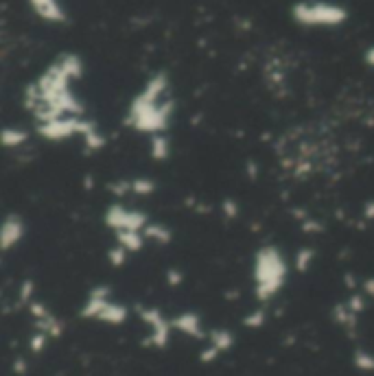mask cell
I'll return each instance as SVG.
<instances>
[{
	"mask_svg": "<svg viewBox=\"0 0 374 376\" xmlns=\"http://www.w3.org/2000/svg\"><path fill=\"white\" fill-rule=\"evenodd\" d=\"M83 77V62L77 53H62L44 68L24 90V108L35 125L64 116H86V105L74 92Z\"/></svg>",
	"mask_w": 374,
	"mask_h": 376,
	"instance_id": "6da1fadb",
	"label": "cell"
},
{
	"mask_svg": "<svg viewBox=\"0 0 374 376\" xmlns=\"http://www.w3.org/2000/svg\"><path fill=\"white\" fill-rule=\"evenodd\" d=\"M175 114L171 79L167 72H154L127 105L125 125L145 136L167 133Z\"/></svg>",
	"mask_w": 374,
	"mask_h": 376,
	"instance_id": "7a4b0ae2",
	"label": "cell"
},
{
	"mask_svg": "<svg viewBox=\"0 0 374 376\" xmlns=\"http://www.w3.org/2000/svg\"><path fill=\"white\" fill-rule=\"evenodd\" d=\"M289 278V265L280 247L267 243L261 245L252 261V282H254V297L259 302H269L282 289Z\"/></svg>",
	"mask_w": 374,
	"mask_h": 376,
	"instance_id": "3957f363",
	"label": "cell"
},
{
	"mask_svg": "<svg viewBox=\"0 0 374 376\" xmlns=\"http://www.w3.org/2000/svg\"><path fill=\"white\" fill-rule=\"evenodd\" d=\"M35 133L49 142H66L72 138H79L86 147V152L90 154H97L108 145L106 133L88 116H64L51 120V123H40L35 125Z\"/></svg>",
	"mask_w": 374,
	"mask_h": 376,
	"instance_id": "277c9868",
	"label": "cell"
},
{
	"mask_svg": "<svg viewBox=\"0 0 374 376\" xmlns=\"http://www.w3.org/2000/svg\"><path fill=\"white\" fill-rule=\"evenodd\" d=\"M348 9L331 0H300L291 5V20L304 28H337L348 22Z\"/></svg>",
	"mask_w": 374,
	"mask_h": 376,
	"instance_id": "5b68a950",
	"label": "cell"
},
{
	"mask_svg": "<svg viewBox=\"0 0 374 376\" xmlns=\"http://www.w3.org/2000/svg\"><path fill=\"white\" fill-rule=\"evenodd\" d=\"M79 315L83 320L101 322V324H108V326H121L127 322L129 311L121 302H116L108 287H95V289L88 291Z\"/></svg>",
	"mask_w": 374,
	"mask_h": 376,
	"instance_id": "8992f818",
	"label": "cell"
},
{
	"mask_svg": "<svg viewBox=\"0 0 374 376\" xmlns=\"http://www.w3.org/2000/svg\"><path fill=\"white\" fill-rule=\"evenodd\" d=\"M149 221L152 219H149L147 213H143V210L123 206L118 202L108 206L106 213H103V223H106V228H110L114 234H118V232H143Z\"/></svg>",
	"mask_w": 374,
	"mask_h": 376,
	"instance_id": "52a82bcc",
	"label": "cell"
},
{
	"mask_svg": "<svg viewBox=\"0 0 374 376\" xmlns=\"http://www.w3.org/2000/svg\"><path fill=\"white\" fill-rule=\"evenodd\" d=\"M138 318L143 320V324L149 330L147 343L154 345L158 350L167 348L171 341V335H173V320L164 318V313L156 306H138Z\"/></svg>",
	"mask_w": 374,
	"mask_h": 376,
	"instance_id": "ba28073f",
	"label": "cell"
},
{
	"mask_svg": "<svg viewBox=\"0 0 374 376\" xmlns=\"http://www.w3.org/2000/svg\"><path fill=\"white\" fill-rule=\"evenodd\" d=\"M26 236V223L22 219V215L18 213H9L3 219V225H0V250L5 254L11 252L13 247H18Z\"/></svg>",
	"mask_w": 374,
	"mask_h": 376,
	"instance_id": "9c48e42d",
	"label": "cell"
},
{
	"mask_svg": "<svg viewBox=\"0 0 374 376\" xmlns=\"http://www.w3.org/2000/svg\"><path fill=\"white\" fill-rule=\"evenodd\" d=\"M26 309L31 311L33 322H35V330H40V333L49 335V337H53V339L64 333V324H62V320H59L57 315H55L47 304L40 302V300H33V302L29 304Z\"/></svg>",
	"mask_w": 374,
	"mask_h": 376,
	"instance_id": "30bf717a",
	"label": "cell"
},
{
	"mask_svg": "<svg viewBox=\"0 0 374 376\" xmlns=\"http://www.w3.org/2000/svg\"><path fill=\"white\" fill-rule=\"evenodd\" d=\"M206 341H208V345L200 354L202 363H211V361L219 359L223 352L232 350V345H234L236 339H234V333L228 328H213L211 333H208Z\"/></svg>",
	"mask_w": 374,
	"mask_h": 376,
	"instance_id": "8fae6325",
	"label": "cell"
},
{
	"mask_svg": "<svg viewBox=\"0 0 374 376\" xmlns=\"http://www.w3.org/2000/svg\"><path fill=\"white\" fill-rule=\"evenodd\" d=\"M158 184L152 177H131V179H118L110 184V193L116 197H125V195H136V197H147L154 195Z\"/></svg>",
	"mask_w": 374,
	"mask_h": 376,
	"instance_id": "7c38bea8",
	"label": "cell"
},
{
	"mask_svg": "<svg viewBox=\"0 0 374 376\" xmlns=\"http://www.w3.org/2000/svg\"><path fill=\"white\" fill-rule=\"evenodd\" d=\"M173 330L179 335H184L188 339H206L208 333H206V328H204V322H202V315L195 313V311H182V313H177L175 318H173Z\"/></svg>",
	"mask_w": 374,
	"mask_h": 376,
	"instance_id": "4fadbf2b",
	"label": "cell"
},
{
	"mask_svg": "<svg viewBox=\"0 0 374 376\" xmlns=\"http://www.w3.org/2000/svg\"><path fill=\"white\" fill-rule=\"evenodd\" d=\"M364 309H366V297L361 293H355V295H350V300L339 302L333 309V320L343 328H355L357 318L364 313Z\"/></svg>",
	"mask_w": 374,
	"mask_h": 376,
	"instance_id": "5bb4252c",
	"label": "cell"
},
{
	"mask_svg": "<svg viewBox=\"0 0 374 376\" xmlns=\"http://www.w3.org/2000/svg\"><path fill=\"white\" fill-rule=\"evenodd\" d=\"M26 5L40 20L49 24H64L68 20L62 0H26Z\"/></svg>",
	"mask_w": 374,
	"mask_h": 376,
	"instance_id": "9a60e30c",
	"label": "cell"
},
{
	"mask_svg": "<svg viewBox=\"0 0 374 376\" xmlns=\"http://www.w3.org/2000/svg\"><path fill=\"white\" fill-rule=\"evenodd\" d=\"M143 234L147 240H152V243H156V245H169L173 240V230L167 223H160V221H149L147 228L143 230Z\"/></svg>",
	"mask_w": 374,
	"mask_h": 376,
	"instance_id": "2e32d148",
	"label": "cell"
},
{
	"mask_svg": "<svg viewBox=\"0 0 374 376\" xmlns=\"http://www.w3.org/2000/svg\"><path fill=\"white\" fill-rule=\"evenodd\" d=\"M149 154H152V160L156 162H164L171 158V138L167 133L149 136Z\"/></svg>",
	"mask_w": 374,
	"mask_h": 376,
	"instance_id": "e0dca14e",
	"label": "cell"
},
{
	"mask_svg": "<svg viewBox=\"0 0 374 376\" xmlns=\"http://www.w3.org/2000/svg\"><path fill=\"white\" fill-rule=\"evenodd\" d=\"M114 238H116V245H121L129 254V256H131V254L140 252L145 247V243H147V238H145L143 232H118V234H114Z\"/></svg>",
	"mask_w": 374,
	"mask_h": 376,
	"instance_id": "ac0fdd59",
	"label": "cell"
},
{
	"mask_svg": "<svg viewBox=\"0 0 374 376\" xmlns=\"http://www.w3.org/2000/svg\"><path fill=\"white\" fill-rule=\"evenodd\" d=\"M29 138H31V133L22 127H5L3 133H0V142H3L5 149H20L29 142Z\"/></svg>",
	"mask_w": 374,
	"mask_h": 376,
	"instance_id": "d6986e66",
	"label": "cell"
},
{
	"mask_svg": "<svg viewBox=\"0 0 374 376\" xmlns=\"http://www.w3.org/2000/svg\"><path fill=\"white\" fill-rule=\"evenodd\" d=\"M313 263H316V250H313V247H300L295 252L293 265H295V269L300 274H307L309 269L313 267Z\"/></svg>",
	"mask_w": 374,
	"mask_h": 376,
	"instance_id": "ffe728a7",
	"label": "cell"
},
{
	"mask_svg": "<svg viewBox=\"0 0 374 376\" xmlns=\"http://www.w3.org/2000/svg\"><path fill=\"white\" fill-rule=\"evenodd\" d=\"M352 366H355L359 372L372 374V372H374V352L364 350V348H357L355 354H352Z\"/></svg>",
	"mask_w": 374,
	"mask_h": 376,
	"instance_id": "44dd1931",
	"label": "cell"
},
{
	"mask_svg": "<svg viewBox=\"0 0 374 376\" xmlns=\"http://www.w3.org/2000/svg\"><path fill=\"white\" fill-rule=\"evenodd\" d=\"M127 256H129V254H127L121 245H114V247L108 252V261H110L112 267H123V265L127 263Z\"/></svg>",
	"mask_w": 374,
	"mask_h": 376,
	"instance_id": "7402d4cb",
	"label": "cell"
},
{
	"mask_svg": "<svg viewBox=\"0 0 374 376\" xmlns=\"http://www.w3.org/2000/svg\"><path fill=\"white\" fill-rule=\"evenodd\" d=\"M243 324H245L247 328H261V326L265 324V313H263V311H252L247 318L243 320Z\"/></svg>",
	"mask_w": 374,
	"mask_h": 376,
	"instance_id": "603a6c76",
	"label": "cell"
},
{
	"mask_svg": "<svg viewBox=\"0 0 374 376\" xmlns=\"http://www.w3.org/2000/svg\"><path fill=\"white\" fill-rule=\"evenodd\" d=\"M49 339H51L49 335H44V333H40V330H35V335L31 337V343H29V345H31L33 352H42L44 348H47Z\"/></svg>",
	"mask_w": 374,
	"mask_h": 376,
	"instance_id": "cb8c5ba5",
	"label": "cell"
},
{
	"mask_svg": "<svg viewBox=\"0 0 374 376\" xmlns=\"http://www.w3.org/2000/svg\"><path fill=\"white\" fill-rule=\"evenodd\" d=\"M223 215L228 219H234L238 215V206L234 202H223Z\"/></svg>",
	"mask_w": 374,
	"mask_h": 376,
	"instance_id": "d4e9b609",
	"label": "cell"
},
{
	"mask_svg": "<svg viewBox=\"0 0 374 376\" xmlns=\"http://www.w3.org/2000/svg\"><path fill=\"white\" fill-rule=\"evenodd\" d=\"M364 62L374 70V44H372V47H368L366 49V53H364Z\"/></svg>",
	"mask_w": 374,
	"mask_h": 376,
	"instance_id": "484cf974",
	"label": "cell"
},
{
	"mask_svg": "<svg viewBox=\"0 0 374 376\" xmlns=\"http://www.w3.org/2000/svg\"><path fill=\"white\" fill-rule=\"evenodd\" d=\"M366 295L374 300V278L366 280Z\"/></svg>",
	"mask_w": 374,
	"mask_h": 376,
	"instance_id": "4316f807",
	"label": "cell"
},
{
	"mask_svg": "<svg viewBox=\"0 0 374 376\" xmlns=\"http://www.w3.org/2000/svg\"><path fill=\"white\" fill-rule=\"evenodd\" d=\"M169 280H171V282H175V284H177V282H179V280H182V276H179V274H177V272H169Z\"/></svg>",
	"mask_w": 374,
	"mask_h": 376,
	"instance_id": "83f0119b",
	"label": "cell"
},
{
	"mask_svg": "<svg viewBox=\"0 0 374 376\" xmlns=\"http://www.w3.org/2000/svg\"><path fill=\"white\" fill-rule=\"evenodd\" d=\"M366 217H368V219H374V204H370V206L366 208Z\"/></svg>",
	"mask_w": 374,
	"mask_h": 376,
	"instance_id": "f1b7e54d",
	"label": "cell"
}]
</instances>
